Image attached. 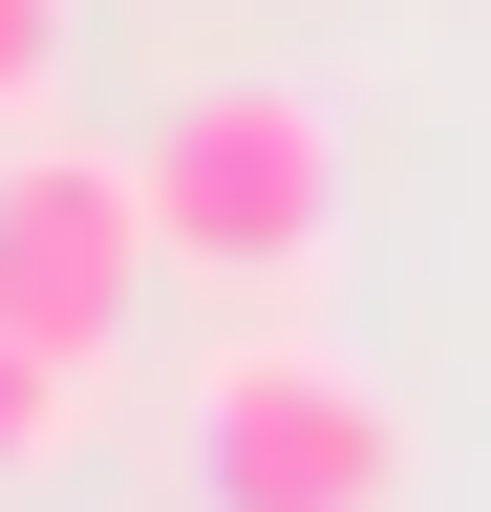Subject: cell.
<instances>
[{
    "instance_id": "cell-3",
    "label": "cell",
    "mask_w": 491,
    "mask_h": 512,
    "mask_svg": "<svg viewBox=\"0 0 491 512\" xmlns=\"http://www.w3.org/2000/svg\"><path fill=\"white\" fill-rule=\"evenodd\" d=\"M150 278H171L150 171H129V150H65V128H22V150H0V320H22L43 363L107 384V342H129Z\"/></svg>"
},
{
    "instance_id": "cell-5",
    "label": "cell",
    "mask_w": 491,
    "mask_h": 512,
    "mask_svg": "<svg viewBox=\"0 0 491 512\" xmlns=\"http://www.w3.org/2000/svg\"><path fill=\"white\" fill-rule=\"evenodd\" d=\"M43 86H65V0H0V150L43 128Z\"/></svg>"
},
{
    "instance_id": "cell-2",
    "label": "cell",
    "mask_w": 491,
    "mask_h": 512,
    "mask_svg": "<svg viewBox=\"0 0 491 512\" xmlns=\"http://www.w3.org/2000/svg\"><path fill=\"white\" fill-rule=\"evenodd\" d=\"M193 491L214 512H406V406L321 342H235L193 384Z\"/></svg>"
},
{
    "instance_id": "cell-1",
    "label": "cell",
    "mask_w": 491,
    "mask_h": 512,
    "mask_svg": "<svg viewBox=\"0 0 491 512\" xmlns=\"http://www.w3.org/2000/svg\"><path fill=\"white\" fill-rule=\"evenodd\" d=\"M129 171H150L171 278H235V299L321 278V235H342V128H321V86H193Z\"/></svg>"
},
{
    "instance_id": "cell-4",
    "label": "cell",
    "mask_w": 491,
    "mask_h": 512,
    "mask_svg": "<svg viewBox=\"0 0 491 512\" xmlns=\"http://www.w3.org/2000/svg\"><path fill=\"white\" fill-rule=\"evenodd\" d=\"M65 427H86V363H43L22 320H0V470H43Z\"/></svg>"
}]
</instances>
